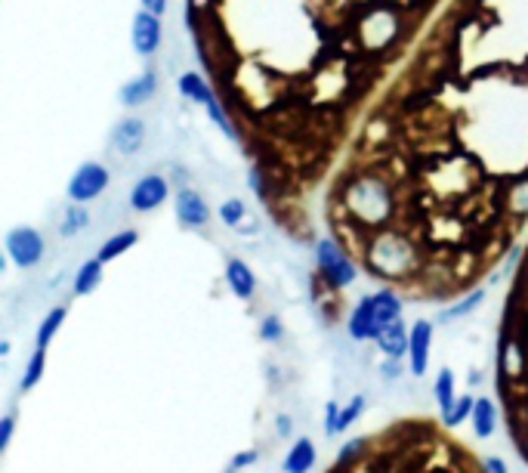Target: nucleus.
Returning a JSON list of instances; mask_svg holds the SVG:
<instances>
[{"label":"nucleus","mask_w":528,"mask_h":473,"mask_svg":"<svg viewBox=\"0 0 528 473\" xmlns=\"http://www.w3.org/2000/svg\"><path fill=\"white\" fill-rule=\"evenodd\" d=\"M322 229L405 301L452 303L528 236V0H452L356 133Z\"/></svg>","instance_id":"f257e3e1"},{"label":"nucleus","mask_w":528,"mask_h":473,"mask_svg":"<svg viewBox=\"0 0 528 473\" xmlns=\"http://www.w3.org/2000/svg\"><path fill=\"white\" fill-rule=\"evenodd\" d=\"M452 0H186L198 68L272 223L316 245L356 133Z\"/></svg>","instance_id":"f03ea898"},{"label":"nucleus","mask_w":528,"mask_h":473,"mask_svg":"<svg viewBox=\"0 0 528 473\" xmlns=\"http://www.w3.org/2000/svg\"><path fill=\"white\" fill-rule=\"evenodd\" d=\"M510 288L498 325L494 384L507 412L513 445L528 461V236L510 257Z\"/></svg>","instance_id":"7ed1b4c3"},{"label":"nucleus","mask_w":528,"mask_h":473,"mask_svg":"<svg viewBox=\"0 0 528 473\" xmlns=\"http://www.w3.org/2000/svg\"><path fill=\"white\" fill-rule=\"evenodd\" d=\"M312 248H316V272L328 285H334V288H340V291L349 288V285L358 278V272H362V267L356 263V257H352L334 236H328V232L318 236Z\"/></svg>","instance_id":"20e7f679"},{"label":"nucleus","mask_w":528,"mask_h":473,"mask_svg":"<svg viewBox=\"0 0 528 473\" xmlns=\"http://www.w3.org/2000/svg\"><path fill=\"white\" fill-rule=\"evenodd\" d=\"M180 93L186 96V100H192V102H198L201 108H204L207 115H211V121L220 127L226 136H229V121H226V112H223V106H220V100H217V90L211 87V81L204 77V71H186V75H180Z\"/></svg>","instance_id":"39448f33"},{"label":"nucleus","mask_w":528,"mask_h":473,"mask_svg":"<svg viewBox=\"0 0 528 473\" xmlns=\"http://www.w3.org/2000/svg\"><path fill=\"white\" fill-rule=\"evenodd\" d=\"M4 248H6V257H10L19 269H35L37 263L44 261L47 245H44V236L37 229H31V226H16V229L6 232Z\"/></svg>","instance_id":"423d86ee"},{"label":"nucleus","mask_w":528,"mask_h":473,"mask_svg":"<svg viewBox=\"0 0 528 473\" xmlns=\"http://www.w3.org/2000/svg\"><path fill=\"white\" fill-rule=\"evenodd\" d=\"M108 167L100 164V161H87V164H81L75 173H71L68 180V198L75 204H87L93 202V198H100L102 192L108 189Z\"/></svg>","instance_id":"0eeeda50"},{"label":"nucleus","mask_w":528,"mask_h":473,"mask_svg":"<svg viewBox=\"0 0 528 473\" xmlns=\"http://www.w3.org/2000/svg\"><path fill=\"white\" fill-rule=\"evenodd\" d=\"M130 41H133L136 56H142V60H152V56L161 50V41H164V25H161V16H155V12H148V10L136 12V16H133V35H130Z\"/></svg>","instance_id":"6e6552de"},{"label":"nucleus","mask_w":528,"mask_h":473,"mask_svg":"<svg viewBox=\"0 0 528 473\" xmlns=\"http://www.w3.org/2000/svg\"><path fill=\"white\" fill-rule=\"evenodd\" d=\"M173 207L182 229H204L211 223V204H207V198L198 189H180Z\"/></svg>","instance_id":"1a4fd4ad"},{"label":"nucleus","mask_w":528,"mask_h":473,"mask_svg":"<svg viewBox=\"0 0 528 473\" xmlns=\"http://www.w3.org/2000/svg\"><path fill=\"white\" fill-rule=\"evenodd\" d=\"M429 349H433V322L417 319L411 325V343H408V372L414 378H423L429 372Z\"/></svg>","instance_id":"9d476101"},{"label":"nucleus","mask_w":528,"mask_h":473,"mask_svg":"<svg viewBox=\"0 0 528 473\" xmlns=\"http://www.w3.org/2000/svg\"><path fill=\"white\" fill-rule=\"evenodd\" d=\"M167 196H171L167 180L161 177V173H146V177L133 186V192H130V207H133L136 213H148L164 204Z\"/></svg>","instance_id":"9b49d317"},{"label":"nucleus","mask_w":528,"mask_h":473,"mask_svg":"<svg viewBox=\"0 0 528 473\" xmlns=\"http://www.w3.org/2000/svg\"><path fill=\"white\" fill-rule=\"evenodd\" d=\"M347 332L352 341H377L383 332L380 319L374 313V303H371V294H364L362 301L352 307L349 319H347Z\"/></svg>","instance_id":"f8f14e48"},{"label":"nucleus","mask_w":528,"mask_h":473,"mask_svg":"<svg viewBox=\"0 0 528 473\" xmlns=\"http://www.w3.org/2000/svg\"><path fill=\"white\" fill-rule=\"evenodd\" d=\"M146 121L142 118H124L115 124V133H112V148L117 155H124V158H130V155H136L142 146H146Z\"/></svg>","instance_id":"ddd939ff"},{"label":"nucleus","mask_w":528,"mask_h":473,"mask_svg":"<svg viewBox=\"0 0 528 473\" xmlns=\"http://www.w3.org/2000/svg\"><path fill=\"white\" fill-rule=\"evenodd\" d=\"M155 93H158V71L146 68L142 75H136L133 81L124 84L117 100L124 102V108H136V106H146Z\"/></svg>","instance_id":"4468645a"},{"label":"nucleus","mask_w":528,"mask_h":473,"mask_svg":"<svg viewBox=\"0 0 528 473\" xmlns=\"http://www.w3.org/2000/svg\"><path fill=\"white\" fill-rule=\"evenodd\" d=\"M374 343L387 359H405L408 343H411V328L405 325V319H396V322H389V325H383L380 338Z\"/></svg>","instance_id":"2eb2a0df"},{"label":"nucleus","mask_w":528,"mask_h":473,"mask_svg":"<svg viewBox=\"0 0 528 473\" xmlns=\"http://www.w3.org/2000/svg\"><path fill=\"white\" fill-rule=\"evenodd\" d=\"M226 285H229V291L238 301H253V294H257V276H253V269L247 267L244 261H238V257H232V261H226Z\"/></svg>","instance_id":"dca6fc26"},{"label":"nucleus","mask_w":528,"mask_h":473,"mask_svg":"<svg viewBox=\"0 0 528 473\" xmlns=\"http://www.w3.org/2000/svg\"><path fill=\"white\" fill-rule=\"evenodd\" d=\"M402 301H405V297H402L399 291L387 288V285L371 291V303H374V313H377V319H380V325H389V322L402 319Z\"/></svg>","instance_id":"f3484780"},{"label":"nucleus","mask_w":528,"mask_h":473,"mask_svg":"<svg viewBox=\"0 0 528 473\" xmlns=\"http://www.w3.org/2000/svg\"><path fill=\"white\" fill-rule=\"evenodd\" d=\"M469 421H473V430L479 439L492 437L494 427H498V405H494V399L492 397H476V405H473Z\"/></svg>","instance_id":"a211bd4d"},{"label":"nucleus","mask_w":528,"mask_h":473,"mask_svg":"<svg viewBox=\"0 0 528 473\" xmlns=\"http://www.w3.org/2000/svg\"><path fill=\"white\" fill-rule=\"evenodd\" d=\"M312 468H316V443H312V439H306V437H300L297 443L291 445V452H288V458H284L282 470L284 473H309Z\"/></svg>","instance_id":"6ab92c4d"},{"label":"nucleus","mask_w":528,"mask_h":473,"mask_svg":"<svg viewBox=\"0 0 528 473\" xmlns=\"http://www.w3.org/2000/svg\"><path fill=\"white\" fill-rule=\"evenodd\" d=\"M102 272H106V263H102L100 257H93V261L81 263V269L75 272V285H71L75 297L93 294V291L100 288V282H102Z\"/></svg>","instance_id":"aec40b11"},{"label":"nucleus","mask_w":528,"mask_h":473,"mask_svg":"<svg viewBox=\"0 0 528 473\" xmlns=\"http://www.w3.org/2000/svg\"><path fill=\"white\" fill-rule=\"evenodd\" d=\"M136 242H140V232L136 229H124V232H115L112 238H108L106 245L100 248V261L102 263H112V261H117V257H124L127 254L130 248H136Z\"/></svg>","instance_id":"412c9836"},{"label":"nucleus","mask_w":528,"mask_h":473,"mask_svg":"<svg viewBox=\"0 0 528 473\" xmlns=\"http://www.w3.org/2000/svg\"><path fill=\"white\" fill-rule=\"evenodd\" d=\"M65 316H68V309L65 307H53L47 316H44L41 325H37V334H35V347H50V341H53L56 332L62 328Z\"/></svg>","instance_id":"4be33fe9"},{"label":"nucleus","mask_w":528,"mask_h":473,"mask_svg":"<svg viewBox=\"0 0 528 473\" xmlns=\"http://www.w3.org/2000/svg\"><path fill=\"white\" fill-rule=\"evenodd\" d=\"M482 301H485V288H473L469 294L458 297V303H454V307L442 309V313H439V322H454V319H460V316L473 313V309L479 307Z\"/></svg>","instance_id":"5701e85b"},{"label":"nucleus","mask_w":528,"mask_h":473,"mask_svg":"<svg viewBox=\"0 0 528 473\" xmlns=\"http://www.w3.org/2000/svg\"><path fill=\"white\" fill-rule=\"evenodd\" d=\"M473 405H476V397H469V393L458 397L448 412H442V427H445V430H458V427L464 424L469 414H473Z\"/></svg>","instance_id":"b1692460"},{"label":"nucleus","mask_w":528,"mask_h":473,"mask_svg":"<svg viewBox=\"0 0 528 473\" xmlns=\"http://www.w3.org/2000/svg\"><path fill=\"white\" fill-rule=\"evenodd\" d=\"M433 397H436V405H439V412H448V408L454 405V372L452 368H442L439 374H436V384H433Z\"/></svg>","instance_id":"393cba45"},{"label":"nucleus","mask_w":528,"mask_h":473,"mask_svg":"<svg viewBox=\"0 0 528 473\" xmlns=\"http://www.w3.org/2000/svg\"><path fill=\"white\" fill-rule=\"evenodd\" d=\"M44 365H47V347H35V353H31L28 365H25L22 384H19V387H22V393L35 390L37 381H41V374H44Z\"/></svg>","instance_id":"a878e982"},{"label":"nucleus","mask_w":528,"mask_h":473,"mask_svg":"<svg viewBox=\"0 0 528 473\" xmlns=\"http://www.w3.org/2000/svg\"><path fill=\"white\" fill-rule=\"evenodd\" d=\"M87 223H90L87 207H81V204L71 202V207L65 211V220H62V226H59V232H62L65 238H71V236H77V232H81Z\"/></svg>","instance_id":"bb28decb"},{"label":"nucleus","mask_w":528,"mask_h":473,"mask_svg":"<svg viewBox=\"0 0 528 473\" xmlns=\"http://www.w3.org/2000/svg\"><path fill=\"white\" fill-rule=\"evenodd\" d=\"M220 220H223L226 226H232V229H241L244 226V217H247V204L241 202V198H226L223 204H220Z\"/></svg>","instance_id":"cd10ccee"},{"label":"nucleus","mask_w":528,"mask_h":473,"mask_svg":"<svg viewBox=\"0 0 528 473\" xmlns=\"http://www.w3.org/2000/svg\"><path fill=\"white\" fill-rule=\"evenodd\" d=\"M364 403H368V399H364L362 393H356V397H352L349 403L340 408V418H337V433L349 430V427L356 424L358 418H362V414H364Z\"/></svg>","instance_id":"c85d7f7f"},{"label":"nucleus","mask_w":528,"mask_h":473,"mask_svg":"<svg viewBox=\"0 0 528 473\" xmlns=\"http://www.w3.org/2000/svg\"><path fill=\"white\" fill-rule=\"evenodd\" d=\"M260 338H263V341H272V343L282 341V338H284V325H282V319H278V316H266L263 325H260Z\"/></svg>","instance_id":"c756f323"},{"label":"nucleus","mask_w":528,"mask_h":473,"mask_svg":"<svg viewBox=\"0 0 528 473\" xmlns=\"http://www.w3.org/2000/svg\"><path fill=\"white\" fill-rule=\"evenodd\" d=\"M12 433H16V412H6L4 418H0V452L10 449Z\"/></svg>","instance_id":"7c9ffc66"},{"label":"nucleus","mask_w":528,"mask_h":473,"mask_svg":"<svg viewBox=\"0 0 528 473\" xmlns=\"http://www.w3.org/2000/svg\"><path fill=\"white\" fill-rule=\"evenodd\" d=\"M340 403H334V399H331L328 405H324V433H328V437H337V418H340Z\"/></svg>","instance_id":"2f4dec72"},{"label":"nucleus","mask_w":528,"mask_h":473,"mask_svg":"<svg viewBox=\"0 0 528 473\" xmlns=\"http://www.w3.org/2000/svg\"><path fill=\"white\" fill-rule=\"evenodd\" d=\"M257 458H260V452H257V449L238 452V455L232 458V464H229V473H238V470L251 468V464H257Z\"/></svg>","instance_id":"473e14b6"},{"label":"nucleus","mask_w":528,"mask_h":473,"mask_svg":"<svg viewBox=\"0 0 528 473\" xmlns=\"http://www.w3.org/2000/svg\"><path fill=\"white\" fill-rule=\"evenodd\" d=\"M482 468H485V473H510V468H507V461L500 455H488L485 461H482Z\"/></svg>","instance_id":"72a5a7b5"},{"label":"nucleus","mask_w":528,"mask_h":473,"mask_svg":"<svg viewBox=\"0 0 528 473\" xmlns=\"http://www.w3.org/2000/svg\"><path fill=\"white\" fill-rule=\"evenodd\" d=\"M380 372H383V378H387V381H399L402 378V359H387Z\"/></svg>","instance_id":"f704fd0d"},{"label":"nucleus","mask_w":528,"mask_h":473,"mask_svg":"<svg viewBox=\"0 0 528 473\" xmlns=\"http://www.w3.org/2000/svg\"><path fill=\"white\" fill-rule=\"evenodd\" d=\"M140 4H142V10L155 12V16H164V12H167V4H171V0H140Z\"/></svg>","instance_id":"c9c22d12"},{"label":"nucleus","mask_w":528,"mask_h":473,"mask_svg":"<svg viewBox=\"0 0 528 473\" xmlns=\"http://www.w3.org/2000/svg\"><path fill=\"white\" fill-rule=\"evenodd\" d=\"M276 424H278V437H288V433H291V418H288V414H278V421H276Z\"/></svg>","instance_id":"e433bc0d"},{"label":"nucleus","mask_w":528,"mask_h":473,"mask_svg":"<svg viewBox=\"0 0 528 473\" xmlns=\"http://www.w3.org/2000/svg\"><path fill=\"white\" fill-rule=\"evenodd\" d=\"M10 349H12V343H10V341L0 343V356H10Z\"/></svg>","instance_id":"4c0bfd02"}]
</instances>
